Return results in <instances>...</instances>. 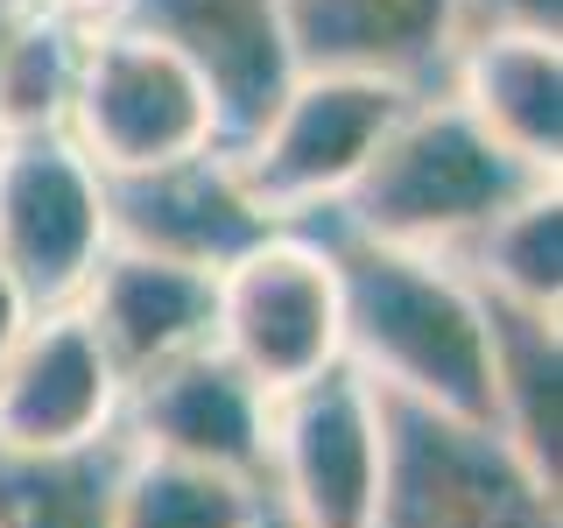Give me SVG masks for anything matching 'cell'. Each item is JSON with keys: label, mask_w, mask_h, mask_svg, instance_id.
Segmentation results:
<instances>
[{"label": "cell", "mask_w": 563, "mask_h": 528, "mask_svg": "<svg viewBox=\"0 0 563 528\" xmlns=\"http://www.w3.org/2000/svg\"><path fill=\"white\" fill-rule=\"evenodd\" d=\"M14 22H22V0H0V50H8V35H14Z\"/></svg>", "instance_id": "24"}, {"label": "cell", "mask_w": 563, "mask_h": 528, "mask_svg": "<svg viewBox=\"0 0 563 528\" xmlns=\"http://www.w3.org/2000/svg\"><path fill=\"white\" fill-rule=\"evenodd\" d=\"M254 528H296V521H289V515H282V507L268 501V493H261V515H254Z\"/></svg>", "instance_id": "23"}, {"label": "cell", "mask_w": 563, "mask_h": 528, "mask_svg": "<svg viewBox=\"0 0 563 528\" xmlns=\"http://www.w3.org/2000/svg\"><path fill=\"white\" fill-rule=\"evenodd\" d=\"M268 430H275V402L219 345L155 366L120 402V437H128L134 458L211 472V480H233L254 493H268Z\"/></svg>", "instance_id": "8"}, {"label": "cell", "mask_w": 563, "mask_h": 528, "mask_svg": "<svg viewBox=\"0 0 563 528\" xmlns=\"http://www.w3.org/2000/svg\"><path fill=\"white\" fill-rule=\"evenodd\" d=\"M550 176L500 155L444 92H430V99H409V113L387 128L366 176L324 219L345 226L352 240L395 246V254L457 261L500 211H515Z\"/></svg>", "instance_id": "2"}, {"label": "cell", "mask_w": 563, "mask_h": 528, "mask_svg": "<svg viewBox=\"0 0 563 528\" xmlns=\"http://www.w3.org/2000/svg\"><path fill=\"white\" fill-rule=\"evenodd\" d=\"M128 381L78 310H43L0 366V451H85L120 430Z\"/></svg>", "instance_id": "11"}, {"label": "cell", "mask_w": 563, "mask_h": 528, "mask_svg": "<svg viewBox=\"0 0 563 528\" xmlns=\"http://www.w3.org/2000/svg\"><path fill=\"white\" fill-rule=\"evenodd\" d=\"M64 134L106 184L225 148L219 99L198 78V64L176 57L169 43H155L148 29H128V22L99 29L85 43Z\"/></svg>", "instance_id": "3"}, {"label": "cell", "mask_w": 563, "mask_h": 528, "mask_svg": "<svg viewBox=\"0 0 563 528\" xmlns=\"http://www.w3.org/2000/svg\"><path fill=\"white\" fill-rule=\"evenodd\" d=\"M339 261L345 289V366L395 402L493 430V366H486V304L451 261L395 254L352 240L345 226L310 219Z\"/></svg>", "instance_id": "1"}, {"label": "cell", "mask_w": 563, "mask_h": 528, "mask_svg": "<svg viewBox=\"0 0 563 528\" xmlns=\"http://www.w3.org/2000/svg\"><path fill=\"white\" fill-rule=\"evenodd\" d=\"M261 493L211 480V472H184V465H155L134 458L120 480V507L113 528H254Z\"/></svg>", "instance_id": "20"}, {"label": "cell", "mask_w": 563, "mask_h": 528, "mask_svg": "<svg viewBox=\"0 0 563 528\" xmlns=\"http://www.w3.org/2000/svg\"><path fill=\"white\" fill-rule=\"evenodd\" d=\"M211 345L240 366L268 402L345 366V289L324 233L275 226L219 275Z\"/></svg>", "instance_id": "5"}, {"label": "cell", "mask_w": 563, "mask_h": 528, "mask_svg": "<svg viewBox=\"0 0 563 528\" xmlns=\"http://www.w3.org/2000/svg\"><path fill=\"white\" fill-rule=\"evenodd\" d=\"M120 22L148 29L155 43L198 64V78L219 99L225 148H240L296 78L282 0H120Z\"/></svg>", "instance_id": "14"}, {"label": "cell", "mask_w": 563, "mask_h": 528, "mask_svg": "<svg viewBox=\"0 0 563 528\" xmlns=\"http://www.w3.org/2000/svg\"><path fill=\"white\" fill-rule=\"evenodd\" d=\"M92 324L120 381H148L155 366L184 360L211 345V317H219V275L184 268L163 254H134V246H106L85 296L70 304Z\"/></svg>", "instance_id": "15"}, {"label": "cell", "mask_w": 563, "mask_h": 528, "mask_svg": "<svg viewBox=\"0 0 563 528\" xmlns=\"http://www.w3.org/2000/svg\"><path fill=\"white\" fill-rule=\"evenodd\" d=\"M401 113H409V92H395L380 78L296 70L289 92L268 106V120L225 155H233L246 198L275 226H310L345 205V190L366 176L374 148Z\"/></svg>", "instance_id": "4"}, {"label": "cell", "mask_w": 563, "mask_h": 528, "mask_svg": "<svg viewBox=\"0 0 563 528\" xmlns=\"http://www.w3.org/2000/svg\"><path fill=\"white\" fill-rule=\"evenodd\" d=\"M268 501L296 528H374L380 507V402L352 366L275 402Z\"/></svg>", "instance_id": "9"}, {"label": "cell", "mask_w": 563, "mask_h": 528, "mask_svg": "<svg viewBox=\"0 0 563 528\" xmlns=\"http://www.w3.org/2000/svg\"><path fill=\"white\" fill-rule=\"evenodd\" d=\"M451 268L479 296H493V304L563 317V190L556 184L528 190V198L515 211H500Z\"/></svg>", "instance_id": "19"}, {"label": "cell", "mask_w": 563, "mask_h": 528, "mask_svg": "<svg viewBox=\"0 0 563 528\" xmlns=\"http://www.w3.org/2000/svg\"><path fill=\"white\" fill-rule=\"evenodd\" d=\"M486 304V366H493V437L542 493L563 501V339L556 317Z\"/></svg>", "instance_id": "16"}, {"label": "cell", "mask_w": 563, "mask_h": 528, "mask_svg": "<svg viewBox=\"0 0 563 528\" xmlns=\"http://www.w3.org/2000/svg\"><path fill=\"white\" fill-rule=\"evenodd\" d=\"M296 70L380 78L409 99L444 92L472 0H282Z\"/></svg>", "instance_id": "10"}, {"label": "cell", "mask_w": 563, "mask_h": 528, "mask_svg": "<svg viewBox=\"0 0 563 528\" xmlns=\"http://www.w3.org/2000/svg\"><path fill=\"white\" fill-rule=\"evenodd\" d=\"M35 317H43V310H35L29 296H22V282H14L8 268H0V366L14 360V345L29 339V324H35Z\"/></svg>", "instance_id": "21"}, {"label": "cell", "mask_w": 563, "mask_h": 528, "mask_svg": "<svg viewBox=\"0 0 563 528\" xmlns=\"http://www.w3.org/2000/svg\"><path fill=\"white\" fill-rule=\"evenodd\" d=\"M113 22H92L78 8H22L8 50H0V134H64L70 85H78L85 43Z\"/></svg>", "instance_id": "18"}, {"label": "cell", "mask_w": 563, "mask_h": 528, "mask_svg": "<svg viewBox=\"0 0 563 528\" xmlns=\"http://www.w3.org/2000/svg\"><path fill=\"white\" fill-rule=\"evenodd\" d=\"M380 507L374 528H563L493 430H465L416 402L380 395Z\"/></svg>", "instance_id": "6"}, {"label": "cell", "mask_w": 563, "mask_h": 528, "mask_svg": "<svg viewBox=\"0 0 563 528\" xmlns=\"http://www.w3.org/2000/svg\"><path fill=\"white\" fill-rule=\"evenodd\" d=\"M563 0H472V22H528V29H556Z\"/></svg>", "instance_id": "22"}, {"label": "cell", "mask_w": 563, "mask_h": 528, "mask_svg": "<svg viewBox=\"0 0 563 528\" xmlns=\"http://www.w3.org/2000/svg\"><path fill=\"white\" fill-rule=\"evenodd\" d=\"M444 99L500 155L536 176H563V29L472 22L451 57Z\"/></svg>", "instance_id": "13"}, {"label": "cell", "mask_w": 563, "mask_h": 528, "mask_svg": "<svg viewBox=\"0 0 563 528\" xmlns=\"http://www.w3.org/2000/svg\"><path fill=\"white\" fill-rule=\"evenodd\" d=\"M106 233H113V246H134V254H163V261H184V268L225 275L246 246L275 233V219L246 198L233 155L211 148V155H190V163L106 184Z\"/></svg>", "instance_id": "12"}, {"label": "cell", "mask_w": 563, "mask_h": 528, "mask_svg": "<svg viewBox=\"0 0 563 528\" xmlns=\"http://www.w3.org/2000/svg\"><path fill=\"white\" fill-rule=\"evenodd\" d=\"M128 437H99L85 451H0V528H113Z\"/></svg>", "instance_id": "17"}, {"label": "cell", "mask_w": 563, "mask_h": 528, "mask_svg": "<svg viewBox=\"0 0 563 528\" xmlns=\"http://www.w3.org/2000/svg\"><path fill=\"white\" fill-rule=\"evenodd\" d=\"M106 246V176L70 134H0V268L29 304L70 310Z\"/></svg>", "instance_id": "7"}]
</instances>
